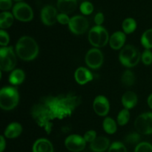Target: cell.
Returning <instances> with one entry per match:
<instances>
[{
	"instance_id": "cell-1",
	"label": "cell",
	"mask_w": 152,
	"mask_h": 152,
	"mask_svg": "<svg viewBox=\"0 0 152 152\" xmlns=\"http://www.w3.org/2000/svg\"><path fill=\"white\" fill-rule=\"evenodd\" d=\"M79 99L76 96L49 97L43 103L34 105L32 115L34 120L46 132L49 130L48 125L54 119H63L72 114L78 105Z\"/></svg>"
},
{
	"instance_id": "cell-2",
	"label": "cell",
	"mask_w": 152,
	"mask_h": 152,
	"mask_svg": "<svg viewBox=\"0 0 152 152\" xmlns=\"http://www.w3.org/2000/svg\"><path fill=\"white\" fill-rule=\"evenodd\" d=\"M16 53L22 60H34L39 53L38 44L32 37H21L16 45Z\"/></svg>"
},
{
	"instance_id": "cell-3",
	"label": "cell",
	"mask_w": 152,
	"mask_h": 152,
	"mask_svg": "<svg viewBox=\"0 0 152 152\" xmlns=\"http://www.w3.org/2000/svg\"><path fill=\"white\" fill-rule=\"evenodd\" d=\"M19 95L17 89L12 86L4 87L0 91V107L4 111L13 109L19 103Z\"/></svg>"
},
{
	"instance_id": "cell-4",
	"label": "cell",
	"mask_w": 152,
	"mask_h": 152,
	"mask_svg": "<svg viewBox=\"0 0 152 152\" xmlns=\"http://www.w3.org/2000/svg\"><path fill=\"white\" fill-rule=\"evenodd\" d=\"M141 59V54L139 50L133 45H128L120 51L119 60L123 65L127 68H133L139 63Z\"/></svg>"
},
{
	"instance_id": "cell-5",
	"label": "cell",
	"mask_w": 152,
	"mask_h": 152,
	"mask_svg": "<svg viewBox=\"0 0 152 152\" xmlns=\"http://www.w3.org/2000/svg\"><path fill=\"white\" fill-rule=\"evenodd\" d=\"M109 39L108 32L102 25H96L89 31V42L96 48L105 47L109 42Z\"/></svg>"
},
{
	"instance_id": "cell-6",
	"label": "cell",
	"mask_w": 152,
	"mask_h": 152,
	"mask_svg": "<svg viewBox=\"0 0 152 152\" xmlns=\"http://www.w3.org/2000/svg\"><path fill=\"white\" fill-rule=\"evenodd\" d=\"M16 65V56L12 47L0 49V68L1 71H10Z\"/></svg>"
},
{
	"instance_id": "cell-7",
	"label": "cell",
	"mask_w": 152,
	"mask_h": 152,
	"mask_svg": "<svg viewBox=\"0 0 152 152\" xmlns=\"http://www.w3.org/2000/svg\"><path fill=\"white\" fill-rule=\"evenodd\" d=\"M134 127L141 134H152V113L145 112L138 116L135 120Z\"/></svg>"
},
{
	"instance_id": "cell-8",
	"label": "cell",
	"mask_w": 152,
	"mask_h": 152,
	"mask_svg": "<svg viewBox=\"0 0 152 152\" xmlns=\"http://www.w3.org/2000/svg\"><path fill=\"white\" fill-rule=\"evenodd\" d=\"M13 15L21 22H30L34 18V12L29 4L25 2H18L13 6Z\"/></svg>"
},
{
	"instance_id": "cell-9",
	"label": "cell",
	"mask_w": 152,
	"mask_h": 152,
	"mask_svg": "<svg viewBox=\"0 0 152 152\" xmlns=\"http://www.w3.org/2000/svg\"><path fill=\"white\" fill-rule=\"evenodd\" d=\"M89 23L88 19L83 16L77 15L71 18L68 28L69 30L75 35H81L88 31Z\"/></svg>"
},
{
	"instance_id": "cell-10",
	"label": "cell",
	"mask_w": 152,
	"mask_h": 152,
	"mask_svg": "<svg viewBox=\"0 0 152 152\" xmlns=\"http://www.w3.org/2000/svg\"><path fill=\"white\" fill-rule=\"evenodd\" d=\"M104 56L100 50L96 48L90 49L86 55V63L91 69H98L103 63Z\"/></svg>"
},
{
	"instance_id": "cell-11",
	"label": "cell",
	"mask_w": 152,
	"mask_h": 152,
	"mask_svg": "<svg viewBox=\"0 0 152 152\" xmlns=\"http://www.w3.org/2000/svg\"><path fill=\"white\" fill-rule=\"evenodd\" d=\"M86 141L84 137L79 134H71L65 139V145L68 151L71 152H80L85 149Z\"/></svg>"
},
{
	"instance_id": "cell-12",
	"label": "cell",
	"mask_w": 152,
	"mask_h": 152,
	"mask_svg": "<svg viewBox=\"0 0 152 152\" xmlns=\"http://www.w3.org/2000/svg\"><path fill=\"white\" fill-rule=\"evenodd\" d=\"M93 109L94 112L100 117L106 116L110 110L108 99L102 95L97 96L93 102Z\"/></svg>"
},
{
	"instance_id": "cell-13",
	"label": "cell",
	"mask_w": 152,
	"mask_h": 152,
	"mask_svg": "<svg viewBox=\"0 0 152 152\" xmlns=\"http://www.w3.org/2000/svg\"><path fill=\"white\" fill-rule=\"evenodd\" d=\"M57 10L53 6L46 5L41 10V20L43 24L50 26L57 21Z\"/></svg>"
},
{
	"instance_id": "cell-14",
	"label": "cell",
	"mask_w": 152,
	"mask_h": 152,
	"mask_svg": "<svg viewBox=\"0 0 152 152\" xmlns=\"http://www.w3.org/2000/svg\"><path fill=\"white\" fill-rule=\"evenodd\" d=\"M74 78L79 85H86L93 80L94 76L92 73L88 68L84 67H80L76 70L74 73Z\"/></svg>"
},
{
	"instance_id": "cell-15",
	"label": "cell",
	"mask_w": 152,
	"mask_h": 152,
	"mask_svg": "<svg viewBox=\"0 0 152 152\" xmlns=\"http://www.w3.org/2000/svg\"><path fill=\"white\" fill-rule=\"evenodd\" d=\"M110 147V141L105 137H97L91 143L90 148L94 152H104Z\"/></svg>"
},
{
	"instance_id": "cell-16",
	"label": "cell",
	"mask_w": 152,
	"mask_h": 152,
	"mask_svg": "<svg viewBox=\"0 0 152 152\" xmlns=\"http://www.w3.org/2000/svg\"><path fill=\"white\" fill-rule=\"evenodd\" d=\"M126 37L125 33L122 32V31H117L110 37V47L114 50H119L123 47L125 42H126Z\"/></svg>"
},
{
	"instance_id": "cell-17",
	"label": "cell",
	"mask_w": 152,
	"mask_h": 152,
	"mask_svg": "<svg viewBox=\"0 0 152 152\" xmlns=\"http://www.w3.org/2000/svg\"><path fill=\"white\" fill-rule=\"evenodd\" d=\"M32 151L33 152H53V146L48 140L40 138L34 142Z\"/></svg>"
},
{
	"instance_id": "cell-18",
	"label": "cell",
	"mask_w": 152,
	"mask_h": 152,
	"mask_svg": "<svg viewBox=\"0 0 152 152\" xmlns=\"http://www.w3.org/2000/svg\"><path fill=\"white\" fill-rule=\"evenodd\" d=\"M57 8L62 13L69 14L73 13L77 7V0H58Z\"/></svg>"
},
{
	"instance_id": "cell-19",
	"label": "cell",
	"mask_w": 152,
	"mask_h": 152,
	"mask_svg": "<svg viewBox=\"0 0 152 152\" xmlns=\"http://www.w3.org/2000/svg\"><path fill=\"white\" fill-rule=\"evenodd\" d=\"M138 98L134 91H126L122 96V104L124 108L129 110L134 108L137 104Z\"/></svg>"
},
{
	"instance_id": "cell-20",
	"label": "cell",
	"mask_w": 152,
	"mask_h": 152,
	"mask_svg": "<svg viewBox=\"0 0 152 152\" xmlns=\"http://www.w3.org/2000/svg\"><path fill=\"white\" fill-rule=\"evenodd\" d=\"M22 132V127L20 123H11L7 126L4 132V135L8 139H14L18 137Z\"/></svg>"
},
{
	"instance_id": "cell-21",
	"label": "cell",
	"mask_w": 152,
	"mask_h": 152,
	"mask_svg": "<svg viewBox=\"0 0 152 152\" xmlns=\"http://www.w3.org/2000/svg\"><path fill=\"white\" fill-rule=\"evenodd\" d=\"M25 78V72L22 69H15L9 76V83L13 86H19L23 83Z\"/></svg>"
},
{
	"instance_id": "cell-22",
	"label": "cell",
	"mask_w": 152,
	"mask_h": 152,
	"mask_svg": "<svg viewBox=\"0 0 152 152\" xmlns=\"http://www.w3.org/2000/svg\"><path fill=\"white\" fill-rule=\"evenodd\" d=\"M13 15L7 11H4L0 14V28L1 30L8 28L13 23Z\"/></svg>"
},
{
	"instance_id": "cell-23",
	"label": "cell",
	"mask_w": 152,
	"mask_h": 152,
	"mask_svg": "<svg viewBox=\"0 0 152 152\" xmlns=\"http://www.w3.org/2000/svg\"><path fill=\"white\" fill-rule=\"evenodd\" d=\"M102 127L104 131L108 134H113L117 130V126L116 122L111 117H106L103 120Z\"/></svg>"
},
{
	"instance_id": "cell-24",
	"label": "cell",
	"mask_w": 152,
	"mask_h": 152,
	"mask_svg": "<svg viewBox=\"0 0 152 152\" xmlns=\"http://www.w3.org/2000/svg\"><path fill=\"white\" fill-rule=\"evenodd\" d=\"M123 32L126 34L133 33L137 28V22L133 18H127L125 19L122 24Z\"/></svg>"
},
{
	"instance_id": "cell-25",
	"label": "cell",
	"mask_w": 152,
	"mask_h": 152,
	"mask_svg": "<svg viewBox=\"0 0 152 152\" xmlns=\"http://www.w3.org/2000/svg\"><path fill=\"white\" fill-rule=\"evenodd\" d=\"M121 82L123 86L126 87L132 86L135 83V75L132 71L126 70L124 71L121 77Z\"/></svg>"
},
{
	"instance_id": "cell-26",
	"label": "cell",
	"mask_w": 152,
	"mask_h": 152,
	"mask_svg": "<svg viewBox=\"0 0 152 152\" xmlns=\"http://www.w3.org/2000/svg\"><path fill=\"white\" fill-rule=\"evenodd\" d=\"M141 44L145 49L152 48V28L148 29L142 34L141 37Z\"/></svg>"
},
{
	"instance_id": "cell-27",
	"label": "cell",
	"mask_w": 152,
	"mask_h": 152,
	"mask_svg": "<svg viewBox=\"0 0 152 152\" xmlns=\"http://www.w3.org/2000/svg\"><path fill=\"white\" fill-rule=\"evenodd\" d=\"M129 120H130V112H129V110L124 108V109L121 110L120 112H119L118 115H117V123L120 126H123L126 125L129 123Z\"/></svg>"
},
{
	"instance_id": "cell-28",
	"label": "cell",
	"mask_w": 152,
	"mask_h": 152,
	"mask_svg": "<svg viewBox=\"0 0 152 152\" xmlns=\"http://www.w3.org/2000/svg\"><path fill=\"white\" fill-rule=\"evenodd\" d=\"M80 10L81 13L84 15L91 14L94 11V5L90 1H85L80 4Z\"/></svg>"
},
{
	"instance_id": "cell-29",
	"label": "cell",
	"mask_w": 152,
	"mask_h": 152,
	"mask_svg": "<svg viewBox=\"0 0 152 152\" xmlns=\"http://www.w3.org/2000/svg\"><path fill=\"white\" fill-rule=\"evenodd\" d=\"M108 152H127V149L123 142L117 141L110 145Z\"/></svg>"
},
{
	"instance_id": "cell-30",
	"label": "cell",
	"mask_w": 152,
	"mask_h": 152,
	"mask_svg": "<svg viewBox=\"0 0 152 152\" xmlns=\"http://www.w3.org/2000/svg\"><path fill=\"white\" fill-rule=\"evenodd\" d=\"M134 152H152V145L147 142H140L137 145Z\"/></svg>"
},
{
	"instance_id": "cell-31",
	"label": "cell",
	"mask_w": 152,
	"mask_h": 152,
	"mask_svg": "<svg viewBox=\"0 0 152 152\" xmlns=\"http://www.w3.org/2000/svg\"><path fill=\"white\" fill-rule=\"evenodd\" d=\"M141 59L144 65H150L152 63V52L149 49H145L141 55Z\"/></svg>"
},
{
	"instance_id": "cell-32",
	"label": "cell",
	"mask_w": 152,
	"mask_h": 152,
	"mask_svg": "<svg viewBox=\"0 0 152 152\" xmlns=\"http://www.w3.org/2000/svg\"><path fill=\"white\" fill-rule=\"evenodd\" d=\"M126 142L129 144L140 143V135L138 133H131L128 134L126 137Z\"/></svg>"
},
{
	"instance_id": "cell-33",
	"label": "cell",
	"mask_w": 152,
	"mask_h": 152,
	"mask_svg": "<svg viewBox=\"0 0 152 152\" xmlns=\"http://www.w3.org/2000/svg\"><path fill=\"white\" fill-rule=\"evenodd\" d=\"M9 41H10V37H9L8 34L4 30H1L0 31V45L2 47L7 46Z\"/></svg>"
},
{
	"instance_id": "cell-34",
	"label": "cell",
	"mask_w": 152,
	"mask_h": 152,
	"mask_svg": "<svg viewBox=\"0 0 152 152\" xmlns=\"http://www.w3.org/2000/svg\"><path fill=\"white\" fill-rule=\"evenodd\" d=\"M83 137H84L86 142H90V143H91L97 137H96V132L94 130H89L85 133Z\"/></svg>"
},
{
	"instance_id": "cell-35",
	"label": "cell",
	"mask_w": 152,
	"mask_h": 152,
	"mask_svg": "<svg viewBox=\"0 0 152 152\" xmlns=\"http://www.w3.org/2000/svg\"><path fill=\"white\" fill-rule=\"evenodd\" d=\"M70 20H71V18H69L68 14L62 13L58 14L57 22H59V23L62 24V25H68L70 22Z\"/></svg>"
},
{
	"instance_id": "cell-36",
	"label": "cell",
	"mask_w": 152,
	"mask_h": 152,
	"mask_svg": "<svg viewBox=\"0 0 152 152\" xmlns=\"http://www.w3.org/2000/svg\"><path fill=\"white\" fill-rule=\"evenodd\" d=\"M11 7L12 0H0V9L1 10H7Z\"/></svg>"
},
{
	"instance_id": "cell-37",
	"label": "cell",
	"mask_w": 152,
	"mask_h": 152,
	"mask_svg": "<svg viewBox=\"0 0 152 152\" xmlns=\"http://www.w3.org/2000/svg\"><path fill=\"white\" fill-rule=\"evenodd\" d=\"M104 19H105L104 15L101 12H99L95 15L94 22L96 24V25H102V24L104 22Z\"/></svg>"
},
{
	"instance_id": "cell-38",
	"label": "cell",
	"mask_w": 152,
	"mask_h": 152,
	"mask_svg": "<svg viewBox=\"0 0 152 152\" xmlns=\"http://www.w3.org/2000/svg\"><path fill=\"white\" fill-rule=\"evenodd\" d=\"M5 147H6L5 140H4V136L1 135V136H0V152L4 151Z\"/></svg>"
},
{
	"instance_id": "cell-39",
	"label": "cell",
	"mask_w": 152,
	"mask_h": 152,
	"mask_svg": "<svg viewBox=\"0 0 152 152\" xmlns=\"http://www.w3.org/2000/svg\"><path fill=\"white\" fill-rule=\"evenodd\" d=\"M147 102H148V106L152 109V94L149 95V96L148 97V99H147Z\"/></svg>"
},
{
	"instance_id": "cell-40",
	"label": "cell",
	"mask_w": 152,
	"mask_h": 152,
	"mask_svg": "<svg viewBox=\"0 0 152 152\" xmlns=\"http://www.w3.org/2000/svg\"><path fill=\"white\" fill-rule=\"evenodd\" d=\"M13 1H22V0H13Z\"/></svg>"
}]
</instances>
